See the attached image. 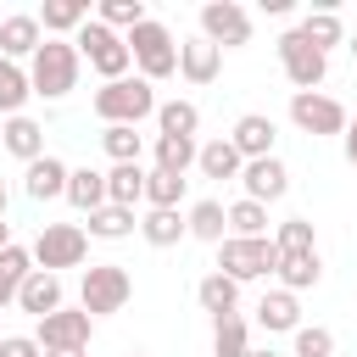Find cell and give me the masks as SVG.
Wrapping results in <instances>:
<instances>
[{
	"label": "cell",
	"mask_w": 357,
	"mask_h": 357,
	"mask_svg": "<svg viewBox=\"0 0 357 357\" xmlns=\"http://www.w3.org/2000/svg\"><path fill=\"white\" fill-rule=\"evenodd\" d=\"M78 67H84V56H78L73 39H45L39 56L28 61V84H33V95L61 100L67 89H78Z\"/></svg>",
	"instance_id": "cell-1"
},
{
	"label": "cell",
	"mask_w": 357,
	"mask_h": 357,
	"mask_svg": "<svg viewBox=\"0 0 357 357\" xmlns=\"http://www.w3.org/2000/svg\"><path fill=\"white\" fill-rule=\"evenodd\" d=\"M156 112V89L134 73V78H117V84H100L95 89V117L112 128V123H128V128H139L145 117Z\"/></svg>",
	"instance_id": "cell-2"
},
{
	"label": "cell",
	"mask_w": 357,
	"mask_h": 357,
	"mask_svg": "<svg viewBox=\"0 0 357 357\" xmlns=\"http://www.w3.org/2000/svg\"><path fill=\"white\" fill-rule=\"evenodd\" d=\"M123 39H128L134 67H139V78H145V84H162V78H173V73H178V45H173L167 22L145 17V22H139L134 33H123Z\"/></svg>",
	"instance_id": "cell-3"
},
{
	"label": "cell",
	"mask_w": 357,
	"mask_h": 357,
	"mask_svg": "<svg viewBox=\"0 0 357 357\" xmlns=\"http://www.w3.org/2000/svg\"><path fill=\"white\" fill-rule=\"evenodd\" d=\"M73 45H78V56L106 78V84H117V78H128V67H134V50H128V39L123 33H112L100 17L95 22H84L78 33H73Z\"/></svg>",
	"instance_id": "cell-4"
},
{
	"label": "cell",
	"mask_w": 357,
	"mask_h": 357,
	"mask_svg": "<svg viewBox=\"0 0 357 357\" xmlns=\"http://www.w3.org/2000/svg\"><path fill=\"white\" fill-rule=\"evenodd\" d=\"M134 296V279L123 262H89L84 268V290H78V307L89 318H106V312H123Z\"/></svg>",
	"instance_id": "cell-5"
},
{
	"label": "cell",
	"mask_w": 357,
	"mask_h": 357,
	"mask_svg": "<svg viewBox=\"0 0 357 357\" xmlns=\"http://www.w3.org/2000/svg\"><path fill=\"white\" fill-rule=\"evenodd\" d=\"M218 273H229L234 284H245V279H268V273H279V245H273L268 234H257V240L229 234V240L218 245Z\"/></svg>",
	"instance_id": "cell-6"
},
{
	"label": "cell",
	"mask_w": 357,
	"mask_h": 357,
	"mask_svg": "<svg viewBox=\"0 0 357 357\" xmlns=\"http://www.w3.org/2000/svg\"><path fill=\"white\" fill-rule=\"evenodd\" d=\"M28 251H33V268H45V273H56V268H84V257H89V229H78V223H45Z\"/></svg>",
	"instance_id": "cell-7"
},
{
	"label": "cell",
	"mask_w": 357,
	"mask_h": 357,
	"mask_svg": "<svg viewBox=\"0 0 357 357\" xmlns=\"http://www.w3.org/2000/svg\"><path fill=\"white\" fill-rule=\"evenodd\" d=\"M279 67H284V78L296 84V95H307V89H318V84L329 78V56H324L318 45H307L301 28L279 33Z\"/></svg>",
	"instance_id": "cell-8"
},
{
	"label": "cell",
	"mask_w": 357,
	"mask_h": 357,
	"mask_svg": "<svg viewBox=\"0 0 357 357\" xmlns=\"http://www.w3.org/2000/svg\"><path fill=\"white\" fill-rule=\"evenodd\" d=\"M290 123L301 128V134H346V106L335 100V95H318V89H307V95H290Z\"/></svg>",
	"instance_id": "cell-9"
},
{
	"label": "cell",
	"mask_w": 357,
	"mask_h": 357,
	"mask_svg": "<svg viewBox=\"0 0 357 357\" xmlns=\"http://www.w3.org/2000/svg\"><path fill=\"white\" fill-rule=\"evenodd\" d=\"M201 39H212L218 50L245 45V39H251V11H245L240 0H206V6H201Z\"/></svg>",
	"instance_id": "cell-10"
},
{
	"label": "cell",
	"mask_w": 357,
	"mask_h": 357,
	"mask_svg": "<svg viewBox=\"0 0 357 357\" xmlns=\"http://www.w3.org/2000/svg\"><path fill=\"white\" fill-rule=\"evenodd\" d=\"M89 329H95V318H89L84 307H61V312L39 318L33 340H39L45 351H84V346H89Z\"/></svg>",
	"instance_id": "cell-11"
},
{
	"label": "cell",
	"mask_w": 357,
	"mask_h": 357,
	"mask_svg": "<svg viewBox=\"0 0 357 357\" xmlns=\"http://www.w3.org/2000/svg\"><path fill=\"white\" fill-rule=\"evenodd\" d=\"M240 184H245V201H279L284 190H290V167L279 162V156H262V162H245V173H240Z\"/></svg>",
	"instance_id": "cell-12"
},
{
	"label": "cell",
	"mask_w": 357,
	"mask_h": 357,
	"mask_svg": "<svg viewBox=\"0 0 357 357\" xmlns=\"http://www.w3.org/2000/svg\"><path fill=\"white\" fill-rule=\"evenodd\" d=\"M39 45H45V28H39V17H28V11H17V17H6L0 22V56L6 61H33L39 56Z\"/></svg>",
	"instance_id": "cell-13"
},
{
	"label": "cell",
	"mask_w": 357,
	"mask_h": 357,
	"mask_svg": "<svg viewBox=\"0 0 357 357\" xmlns=\"http://www.w3.org/2000/svg\"><path fill=\"white\" fill-rule=\"evenodd\" d=\"M273 117H262V112H245L240 123H234V134H229V145L245 156V162H262V156H273Z\"/></svg>",
	"instance_id": "cell-14"
},
{
	"label": "cell",
	"mask_w": 357,
	"mask_h": 357,
	"mask_svg": "<svg viewBox=\"0 0 357 357\" xmlns=\"http://www.w3.org/2000/svg\"><path fill=\"white\" fill-rule=\"evenodd\" d=\"M257 324H262L268 335H296V329H301V301L279 284V290H268V296L257 301Z\"/></svg>",
	"instance_id": "cell-15"
},
{
	"label": "cell",
	"mask_w": 357,
	"mask_h": 357,
	"mask_svg": "<svg viewBox=\"0 0 357 357\" xmlns=\"http://www.w3.org/2000/svg\"><path fill=\"white\" fill-rule=\"evenodd\" d=\"M178 73H184L190 84H212V78L223 73V50H218L212 39H184V45H178Z\"/></svg>",
	"instance_id": "cell-16"
},
{
	"label": "cell",
	"mask_w": 357,
	"mask_h": 357,
	"mask_svg": "<svg viewBox=\"0 0 357 357\" xmlns=\"http://www.w3.org/2000/svg\"><path fill=\"white\" fill-rule=\"evenodd\" d=\"M195 167H201V178H218V184H223V178H240V173H245V156L229 145V134H218V139L201 145Z\"/></svg>",
	"instance_id": "cell-17"
},
{
	"label": "cell",
	"mask_w": 357,
	"mask_h": 357,
	"mask_svg": "<svg viewBox=\"0 0 357 357\" xmlns=\"http://www.w3.org/2000/svg\"><path fill=\"white\" fill-rule=\"evenodd\" d=\"M67 178H73V167L61 162V156H39V162H28V195L33 201H56V195H67Z\"/></svg>",
	"instance_id": "cell-18"
},
{
	"label": "cell",
	"mask_w": 357,
	"mask_h": 357,
	"mask_svg": "<svg viewBox=\"0 0 357 357\" xmlns=\"http://www.w3.org/2000/svg\"><path fill=\"white\" fill-rule=\"evenodd\" d=\"M17 307H22V312H33V318L61 312V279H56V273H45V268H33V273H28V284H22V296H17Z\"/></svg>",
	"instance_id": "cell-19"
},
{
	"label": "cell",
	"mask_w": 357,
	"mask_h": 357,
	"mask_svg": "<svg viewBox=\"0 0 357 357\" xmlns=\"http://www.w3.org/2000/svg\"><path fill=\"white\" fill-rule=\"evenodd\" d=\"M0 145H6L17 162H39V156H45V128H39L33 117H6Z\"/></svg>",
	"instance_id": "cell-20"
},
{
	"label": "cell",
	"mask_w": 357,
	"mask_h": 357,
	"mask_svg": "<svg viewBox=\"0 0 357 357\" xmlns=\"http://www.w3.org/2000/svg\"><path fill=\"white\" fill-rule=\"evenodd\" d=\"M195 301H201V312H212V324H218V318H234V307H240V284H234L229 273H206V279L195 284Z\"/></svg>",
	"instance_id": "cell-21"
},
{
	"label": "cell",
	"mask_w": 357,
	"mask_h": 357,
	"mask_svg": "<svg viewBox=\"0 0 357 357\" xmlns=\"http://www.w3.org/2000/svg\"><path fill=\"white\" fill-rule=\"evenodd\" d=\"M28 273H33V251H28V245H6V251H0V312L22 296Z\"/></svg>",
	"instance_id": "cell-22"
},
{
	"label": "cell",
	"mask_w": 357,
	"mask_h": 357,
	"mask_svg": "<svg viewBox=\"0 0 357 357\" xmlns=\"http://www.w3.org/2000/svg\"><path fill=\"white\" fill-rule=\"evenodd\" d=\"M106 201L134 212V206L145 201V167H139V162H117V167L106 173Z\"/></svg>",
	"instance_id": "cell-23"
},
{
	"label": "cell",
	"mask_w": 357,
	"mask_h": 357,
	"mask_svg": "<svg viewBox=\"0 0 357 357\" xmlns=\"http://www.w3.org/2000/svg\"><path fill=\"white\" fill-rule=\"evenodd\" d=\"M67 201L89 218V212H100L106 206V173L100 167H73V178H67Z\"/></svg>",
	"instance_id": "cell-24"
},
{
	"label": "cell",
	"mask_w": 357,
	"mask_h": 357,
	"mask_svg": "<svg viewBox=\"0 0 357 357\" xmlns=\"http://www.w3.org/2000/svg\"><path fill=\"white\" fill-rule=\"evenodd\" d=\"M184 218H190V234L195 240H206V245H223L229 240V206L223 201H195Z\"/></svg>",
	"instance_id": "cell-25"
},
{
	"label": "cell",
	"mask_w": 357,
	"mask_h": 357,
	"mask_svg": "<svg viewBox=\"0 0 357 357\" xmlns=\"http://www.w3.org/2000/svg\"><path fill=\"white\" fill-rule=\"evenodd\" d=\"M324 279V262H318V251H284L279 257V284L296 296V290H312Z\"/></svg>",
	"instance_id": "cell-26"
},
{
	"label": "cell",
	"mask_w": 357,
	"mask_h": 357,
	"mask_svg": "<svg viewBox=\"0 0 357 357\" xmlns=\"http://www.w3.org/2000/svg\"><path fill=\"white\" fill-rule=\"evenodd\" d=\"M84 22H89V0H45V11H39L45 39L50 33H78Z\"/></svg>",
	"instance_id": "cell-27"
},
{
	"label": "cell",
	"mask_w": 357,
	"mask_h": 357,
	"mask_svg": "<svg viewBox=\"0 0 357 357\" xmlns=\"http://www.w3.org/2000/svg\"><path fill=\"white\" fill-rule=\"evenodd\" d=\"M139 234H145V245H178V240L190 234V218H184L178 206H167V212H145V218H139Z\"/></svg>",
	"instance_id": "cell-28"
},
{
	"label": "cell",
	"mask_w": 357,
	"mask_h": 357,
	"mask_svg": "<svg viewBox=\"0 0 357 357\" xmlns=\"http://www.w3.org/2000/svg\"><path fill=\"white\" fill-rule=\"evenodd\" d=\"M28 95H33L28 67H17V61H6V56H0V112H6V117H22Z\"/></svg>",
	"instance_id": "cell-29"
},
{
	"label": "cell",
	"mask_w": 357,
	"mask_h": 357,
	"mask_svg": "<svg viewBox=\"0 0 357 357\" xmlns=\"http://www.w3.org/2000/svg\"><path fill=\"white\" fill-rule=\"evenodd\" d=\"M301 39H307V45H318L324 56H329V45H346V28H340L335 6H324V11H307V17H301Z\"/></svg>",
	"instance_id": "cell-30"
},
{
	"label": "cell",
	"mask_w": 357,
	"mask_h": 357,
	"mask_svg": "<svg viewBox=\"0 0 357 357\" xmlns=\"http://www.w3.org/2000/svg\"><path fill=\"white\" fill-rule=\"evenodd\" d=\"M195 156H201V145H195V139L156 134V167H162V173H178V178H184V173L195 167Z\"/></svg>",
	"instance_id": "cell-31"
},
{
	"label": "cell",
	"mask_w": 357,
	"mask_h": 357,
	"mask_svg": "<svg viewBox=\"0 0 357 357\" xmlns=\"http://www.w3.org/2000/svg\"><path fill=\"white\" fill-rule=\"evenodd\" d=\"M139 229V218L128 212V206H100V212H89V240H128Z\"/></svg>",
	"instance_id": "cell-32"
},
{
	"label": "cell",
	"mask_w": 357,
	"mask_h": 357,
	"mask_svg": "<svg viewBox=\"0 0 357 357\" xmlns=\"http://www.w3.org/2000/svg\"><path fill=\"white\" fill-rule=\"evenodd\" d=\"M212 357H251V329H245L240 312L212 324Z\"/></svg>",
	"instance_id": "cell-33"
},
{
	"label": "cell",
	"mask_w": 357,
	"mask_h": 357,
	"mask_svg": "<svg viewBox=\"0 0 357 357\" xmlns=\"http://www.w3.org/2000/svg\"><path fill=\"white\" fill-rule=\"evenodd\" d=\"M156 128H162V134H178V139H195V128H201L195 100H162V106H156Z\"/></svg>",
	"instance_id": "cell-34"
},
{
	"label": "cell",
	"mask_w": 357,
	"mask_h": 357,
	"mask_svg": "<svg viewBox=\"0 0 357 357\" xmlns=\"http://www.w3.org/2000/svg\"><path fill=\"white\" fill-rule=\"evenodd\" d=\"M184 190H190V178H178V173H145V206L151 212H167V206H178L184 201Z\"/></svg>",
	"instance_id": "cell-35"
},
{
	"label": "cell",
	"mask_w": 357,
	"mask_h": 357,
	"mask_svg": "<svg viewBox=\"0 0 357 357\" xmlns=\"http://www.w3.org/2000/svg\"><path fill=\"white\" fill-rule=\"evenodd\" d=\"M229 234H240V240H257V234H268V206L240 195V201L229 206Z\"/></svg>",
	"instance_id": "cell-36"
},
{
	"label": "cell",
	"mask_w": 357,
	"mask_h": 357,
	"mask_svg": "<svg viewBox=\"0 0 357 357\" xmlns=\"http://www.w3.org/2000/svg\"><path fill=\"white\" fill-rule=\"evenodd\" d=\"M100 145H106L112 167H117V162H139V134H134L128 123H112V128H100Z\"/></svg>",
	"instance_id": "cell-37"
},
{
	"label": "cell",
	"mask_w": 357,
	"mask_h": 357,
	"mask_svg": "<svg viewBox=\"0 0 357 357\" xmlns=\"http://www.w3.org/2000/svg\"><path fill=\"white\" fill-rule=\"evenodd\" d=\"M273 245H279V257H284V251H318V245H312V223H307V218H284V223L273 229Z\"/></svg>",
	"instance_id": "cell-38"
},
{
	"label": "cell",
	"mask_w": 357,
	"mask_h": 357,
	"mask_svg": "<svg viewBox=\"0 0 357 357\" xmlns=\"http://www.w3.org/2000/svg\"><path fill=\"white\" fill-rule=\"evenodd\" d=\"M100 22H106L112 33H117V28L134 33V28L145 22V6H139V0H106V6H100Z\"/></svg>",
	"instance_id": "cell-39"
},
{
	"label": "cell",
	"mask_w": 357,
	"mask_h": 357,
	"mask_svg": "<svg viewBox=\"0 0 357 357\" xmlns=\"http://www.w3.org/2000/svg\"><path fill=\"white\" fill-rule=\"evenodd\" d=\"M296 357H335V335L324 324H301L296 329Z\"/></svg>",
	"instance_id": "cell-40"
},
{
	"label": "cell",
	"mask_w": 357,
	"mask_h": 357,
	"mask_svg": "<svg viewBox=\"0 0 357 357\" xmlns=\"http://www.w3.org/2000/svg\"><path fill=\"white\" fill-rule=\"evenodd\" d=\"M0 357H45V346L33 335H6L0 340Z\"/></svg>",
	"instance_id": "cell-41"
},
{
	"label": "cell",
	"mask_w": 357,
	"mask_h": 357,
	"mask_svg": "<svg viewBox=\"0 0 357 357\" xmlns=\"http://www.w3.org/2000/svg\"><path fill=\"white\" fill-rule=\"evenodd\" d=\"M340 139H346V162H351V167H357V117H351V123H346V134H340Z\"/></svg>",
	"instance_id": "cell-42"
},
{
	"label": "cell",
	"mask_w": 357,
	"mask_h": 357,
	"mask_svg": "<svg viewBox=\"0 0 357 357\" xmlns=\"http://www.w3.org/2000/svg\"><path fill=\"white\" fill-rule=\"evenodd\" d=\"M6 245H11V229H6V218H0V251H6Z\"/></svg>",
	"instance_id": "cell-43"
},
{
	"label": "cell",
	"mask_w": 357,
	"mask_h": 357,
	"mask_svg": "<svg viewBox=\"0 0 357 357\" xmlns=\"http://www.w3.org/2000/svg\"><path fill=\"white\" fill-rule=\"evenodd\" d=\"M45 357H84V351H45Z\"/></svg>",
	"instance_id": "cell-44"
},
{
	"label": "cell",
	"mask_w": 357,
	"mask_h": 357,
	"mask_svg": "<svg viewBox=\"0 0 357 357\" xmlns=\"http://www.w3.org/2000/svg\"><path fill=\"white\" fill-rule=\"evenodd\" d=\"M0 218H6V178H0Z\"/></svg>",
	"instance_id": "cell-45"
},
{
	"label": "cell",
	"mask_w": 357,
	"mask_h": 357,
	"mask_svg": "<svg viewBox=\"0 0 357 357\" xmlns=\"http://www.w3.org/2000/svg\"><path fill=\"white\" fill-rule=\"evenodd\" d=\"M251 357H279V351H257V346H251Z\"/></svg>",
	"instance_id": "cell-46"
},
{
	"label": "cell",
	"mask_w": 357,
	"mask_h": 357,
	"mask_svg": "<svg viewBox=\"0 0 357 357\" xmlns=\"http://www.w3.org/2000/svg\"><path fill=\"white\" fill-rule=\"evenodd\" d=\"M346 45H351V56H357V33H351V39H346Z\"/></svg>",
	"instance_id": "cell-47"
},
{
	"label": "cell",
	"mask_w": 357,
	"mask_h": 357,
	"mask_svg": "<svg viewBox=\"0 0 357 357\" xmlns=\"http://www.w3.org/2000/svg\"><path fill=\"white\" fill-rule=\"evenodd\" d=\"M123 357H145V351H123Z\"/></svg>",
	"instance_id": "cell-48"
},
{
	"label": "cell",
	"mask_w": 357,
	"mask_h": 357,
	"mask_svg": "<svg viewBox=\"0 0 357 357\" xmlns=\"http://www.w3.org/2000/svg\"><path fill=\"white\" fill-rule=\"evenodd\" d=\"M0 340H6V329H0Z\"/></svg>",
	"instance_id": "cell-49"
}]
</instances>
